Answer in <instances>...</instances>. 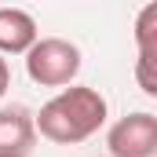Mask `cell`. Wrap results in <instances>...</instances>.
Listing matches in <instances>:
<instances>
[{
  "mask_svg": "<svg viewBox=\"0 0 157 157\" xmlns=\"http://www.w3.org/2000/svg\"><path fill=\"white\" fill-rule=\"evenodd\" d=\"M102 124H106V99L88 84L62 88L33 117V128L59 146H77L84 139H91Z\"/></svg>",
  "mask_w": 157,
  "mask_h": 157,
  "instance_id": "1",
  "label": "cell"
},
{
  "mask_svg": "<svg viewBox=\"0 0 157 157\" xmlns=\"http://www.w3.org/2000/svg\"><path fill=\"white\" fill-rule=\"evenodd\" d=\"M26 73L40 88H66L80 73V48L62 37H37L26 51Z\"/></svg>",
  "mask_w": 157,
  "mask_h": 157,
  "instance_id": "2",
  "label": "cell"
},
{
  "mask_svg": "<svg viewBox=\"0 0 157 157\" xmlns=\"http://www.w3.org/2000/svg\"><path fill=\"white\" fill-rule=\"evenodd\" d=\"M106 150L113 157H154L157 154V117L146 110L121 117L106 135Z\"/></svg>",
  "mask_w": 157,
  "mask_h": 157,
  "instance_id": "3",
  "label": "cell"
},
{
  "mask_svg": "<svg viewBox=\"0 0 157 157\" xmlns=\"http://www.w3.org/2000/svg\"><path fill=\"white\" fill-rule=\"evenodd\" d=\"M37 146L33 113L26 106H0V157H29Z\"/></svg>",
  "mask_w": 157,
  "mask_h": 157,
  "instance_id": "4",
  "label": "cell"
},
{
  "mask_svg": "<svg viewBox=\"0 0 157 157\" xmlns=\"http://www.w3.org/2000/svg\"><path fill=\"white\" fill-rule=\"evenodd\" d=\"M37 44V22L22 7H0V55H26Z\"/></svg>",
  "mask_w": 157,
  "mask_h": 157,
  "instance_id": "5",
  "label": "cell"
},
{
  "mask_svg": "<svg viewBox=\"0 0 157 157\" xmlns=\"http://www.w3.org/2000/svg\"><path fill=\"white\" fill-rule=\"evenodd\" d=\"M135 48L139 59H157V4H146L135 18Z\"/></svg>",
  "mask_w": 157,
  "mask_h": 157,
  "instance_id": "6",
  "label": "cell"
},
{
  "mask_svg": "<svg viewBox=\"0 0 157 157\" xmlns=\"http://www.w3.org/2000/svg\"><path fill=\"white\" fill-rule=\"evenodd\" d=\"M154 62L157 59H139L135 62V77H139V88L146 95H157V73H154Z\"/></svg>",
  "mask_w": 157,
  "mask_h": 157,
  "instance_id": "7",
  "label": "cell"
},
{
  "mask_svg": "<svg viewBox=\"0 0 157 157\" xmlns=\"http://www.w3.org/2000/svg\"><path fill=\"white\" fill-rule=\"evenodd\" d=\"M7 84H11V70H7V59H0V99H4Z\"/></svg>",
  "mask_w": 157,
  "mask_h": 157,
  "instance_id": "8",
  "label": "cell"
}]
</instances>
